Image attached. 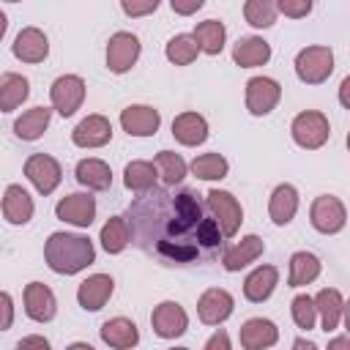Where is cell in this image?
Segmentation results:
<instances>
[{"label": "cell", "instance_id": "d6a6232c", "mask_svg": "<svg viewBox=\"0 0 350 350\" xmlns=\"http://www.w3.org/2000/svg\"><path fill=\"white\" fill-rule=\"evenodd\" d=\"M101 246L109 252V254H120L129 243H131V235H129V224L123 216H109L107 224L101 227V235H98Z\"/></svg>", "mask_w": 350, "mask_h": 350}, {"label": "cell", "instance_id": "8d00e7d4", "mask_svg": "<svg viewBox=\"0 0 350 350\" xmlns=\"http://www.w3.org/2000/svg\"><path fill=\"white\" fill-rule=\"evenodd\" d=\"M156 172L161 175L164 186H178L186 175V161L172 150H159L156 153Z\"/></svg>", "mask_w": 350, "mask_h": 350}, {"label": "cell", "instance_id": "7bdbcfd3", "mask_svg": "<svg viewBox=\"0 0 350 350\" xmlns=\"http://www.w3.org/2000/svg\"><path fill=\"white\" fill-rule=\"evenodd\" d=\"M16 350H52V347H49V342H46L44 336L33 334V336L19 339V342H16Z\"/></svg>", "mask_w": 350, "mask_h": 350}, {"label": "cell", "instance_id": "f35d334b", "mask_svg": "<svg viewBox=\"0 0 350 350\" xmlns=\"http://www.w3.org/2000/svg\"><path fill=\"white\" fill-rule=\"evenodd\" d=\"M290 312H293V320L298 328H314V320H317V312H314V301L309 295H295L293 304H290Z\"/></svg>", "mask_w": 350, "mask_h": 350}, {"label": "cell", "instance_id": "4fadbf2b", "mask_svg": "<svg viewBox=\"0 0 350 350\" xmlns=\"http://www.w3.org/2000/svg\"><path fill=\"white\" fill-rule=\"evenodd\" d=\"M55 213L60 221H68L74 227H90L96 219V197L90 194H68L55 205Z\"/></svg>", "mask_w": 350, "mask_h": 350}, {"label": "cell", "instance_id": "d6986e66", "mask_svg": "<svg viewBox=\"0 0 350 350\" xmlns=\"http://www.w3.org/2000/svg\"><path fill=\"white\" fill-rule=\"evenodd\" d=\"M112 287H115L112 276H107V273H93V276H88V279L79 284V290H77V301H79L82 309H88V312H98V309L109 301Z\"/></svg>", "mask_w": 350, "mask_h": 350}, {"label": "cell", "instance_id": "603a6c76", "mask_svg": "<svg viewBox=\"0 0 350 350\" xmlns=\"http://www.w3.org/2000/svg\"><path fill=\"white\" fill-rule=\"evenodd\" d=\"M295 211H298V191H295V186L279 183V186L273 189V194H271V202H268L271 221H273L276 227H284V224L293 221Z\"/></svg>", "mask_w": 350, "mask_h": 350}, {"label": "cell", "instance_id": "ee69618b", "mask_svg": "<svg viewBox=\"0 0 350 350\" xmlns=\"http://www.w3.org/2000/svg\"><path fill=\"white\" fill-rule=\"evenodd\" d=\"M205 350H232V347H230V336H227V331H216V334L205 342Z\"/></svg>", "mask_w": 350, "mask_h": 350}, {"label": "cell", "instance_id": "d590c367", "mask_svg": "<svg viewBox=\"0 0 350 350\" xmlns=\"http://www.w3.org/2000/svg\"><path fill=\"white\" fill-rule=\"evenodd\" d=\"M227 170H230V164L221 153H202L191 161V172L200 180H221V178H227Z\"/></svg>", "mask_w": 350, "mask_h": 350}, {"label": "cell", "instance_id": "5b68a950", "mask_svg": "<svg viewBox=\"0 0 350 350\" xmlns=\"http://www.w3.org/2000/svg\"><path fill=\"white\" fill-rule=\"evenodd\" d=\"M205 205H208V211L213 213V221L219 224L221 235H224V238H232V235L238 232L241 221H243L241 202H238L230 191H224V189H211V191L205 194Z\"/></svg>", "mask_w": 350, "mask_h": 350}, {"label": "cell", "instance_id": "484cf974", "mask_svg": "<svg viewBox=\"0 0 350 350\" xmlns=\"http://www.w3.org/2000/svg\"><path fill=\"white\" fill-rule=\"evenodd\" d=\"M262 252H265L262 238H260V235H246V238H241V243H235V246H230V249L224 252L221 265H224L227 271H241V268H246L252 260H257Z\"/></svg>", "mask_w": 350, "mask_h": 350}, {"label": "cell", "instance_id": "7c38bea8", "mask_svg": "<svg viewBox=\"0 0 350 350\" xmlns=\"http://www.w3.org/2000/svg\"><path fill=\"white\" fill-rule=\"evenodd\" d=\"M120 126L129 137H150L159 131L161 115H159V109H153L148 104H131L120 112Z\"/></svg>", "mask_w": 350, "mask_h": 350}, {"label": "cell", "instance_id": "6da1fadb", "mask_svg": "<svg viewBox=\"0 0 350 350\" xmlns=\"http://www.w3.org/2000/svg\"><path fill=\"white\" fill-rule=\"evenodd\" d=\"M131 243L170 265L211 262L221 249V230L202 216V202L191 189H148L126 211Z\"/></svg>", "mask_w": 350, "mask_h": 350}, {"label": "cell", "instance_id": "e575fe53", "mask_svg": "<svg viewBox=\"0 0 350 350\" xmlns=\"http://www.w3.org/2000/svg\"><path fill=\"white\" fill-rule=\"evenodd\" d=\"M164 55H167V60L175 63V66H189V63L197 60L200 46H197V41L191 38V33H178V36H172V38L167 41Z\"/></svg>", "mask_w": 350, "mask_h": 350}, {"label": "cell", "instance_id": "ac0fdd59", "mask_svg": "<svg viewBox=\"0 0 350 350\" xmlns=\"http://www.w3.org/2000/svg\"><path fill=\"white\" fill-rule=\"evenodd\" d=\"M14 57L22 63H41L49 55V41L38 27H22L14 38Z\"/></svg>", "mask_w": 350, "mask_h": 350}, {"label": "cell", "instance_id": "c3c4849f", "mask_svg": "<svg viewBox=\"0 0 350 350\" xmlns=\"http://www.w3.org/2000/svg\"><path fill=\"white\" fill-rule=\"evenodd\" d=\"M66 350H96L93 345H88V342H74V345H68Z\"/></svg>", "mask_w": 350, "mask_h": 350}, {"label": "cell", "instance_id": "7dc6e473", "mask_svg": "<svg viewBox=\"0 0 350 350\" xmlns=\"http://www.w3.org/2000/svg\"><path fill=\"white\" fill-rule=\"evenodd\" d=\"M293 350H317V345L309 342V339H295L293 342Z\"/></svg>", "mask_w": 350, "mask_h": 350}, {"label": "cell", "instance_id": "44dd1931", "mask_svg": "<svg viewBox=\"0 0 350 350\" xmlns=\"http://www.w3.org/2000/svg\"><path fill=\"white\" fill-rule=\"evenodd\" d=\"M172 137L180 145H189V148L202 145L208 139V120L200 112H180L172 120Z\"/></svg>", "mask_w": 350, "mask_h": 350}, {"label": "cell", "instance_id": "bcb514c9", "mask_svg": "<svg viewBox=\"0 0 350 350\" xmlns=\"http://www.w3.org/2000/svg\"><path fill=\"white\" fill-rule=\"evenodd\" d=\"M328 350H350V339H347V334H339L336 339H331V342H328Z\"/></svg>", "mask_w": 350, "mask_h": 350}, {"label": "cell", "instance_id": "7a4b0ae2", "mask_svg": "<svg viewBox=\"0 0 350 350\" xmlns=\"http://www.w3.org/2000/svg\"><path fill=\"white\" fill-rule=\"evenodd\" d=\"M44 260L55 273L71 276L85 271L96 260V249L90 238L77 232H52L44 243Z\"/></svg>", "mask_w": 350, "mask_h": 350}, {"label": "cell", "instance_id": "83f0119b", "mask_svg": "<svg viewBox=\"0 0 350 350\" xmlns=\"http://www.w3.org/2000/svg\"><path fill=\"white\" fill-rule=\"evenodd\" d=\"M74 175H77V180H79L82 186H88V189H93V191H107V189L112 186V170H109V164L101 161V159H82V161L77 164Z\"/></svg>", "mask_w": 350, "mask_h": 350}, {"label": "cell", "instance_id": "1f68e13d", "mask_svg": "<svg viewBox=\"0 0 350 350\" xmlns=\"http://www.w3.org/2000/svg\"><path fill=\"white\" fill-rule=\"evenodd\" d=\"M30 96V82L22 74H3L0 77V112L16 109Z\"/></svg>", "mask_w": 350, "mask_h": 350}, {"label": "cell", "instance_id": "b9f144b4", "mask_svg": "<svg viewBox=\"0 0 350 350\" xmlns=\"http://www.w3.org/2000/svg\"><path fill=\"white\" fill-rule=\"evenodd\" d=\"M120 8H123L129 16H139V14H150V11H156V8H159V0H148V3H129V0H123Z\"/></svg>", "mask_w": 350, "mask_h": 350}, {"label": "cell", "instance_id": "9c48e42d", "mask_svg": "<svg viewBox=\"0 0 350 350\" xmlns=\"http://www.w3.org/2000/svg\"><path fill=\"white\" fill-rule=\"evenodd\" d=\"M25 175H27V180H30L41 194H52V191L60 186V180H63L60 164H57L52 156H46V153H33V156L25 161Z\"/></svg>", "mask_w": 350, "mask_h": 350}, {"label": "cell", "instance_id": "74e56055", "mask_svg": "<svg viewBox=\"0 0 350 350\" xmlns=\"http://www.w3.org/2000/svg\"><path fill=\"white\" fill-rule=\"evenodd\" d=\"M243 16L252 27H271L276 22V5L268 0H249L243 5Z\"/></svg>", "mask_w": 350, "mask_h": 350}, {"label": "cell", "instance_id": "8992f818", "mask_svg": "<svg viewBox=\"0 0 350 350\" xmlns=\"http://www.w3.org/2000/svg\"><path fill=\"white\" fill-rule=\"evenodd\" d=\"M309 219H312V227H314L317 232L334 235V232H339V230L345 227L347 211H345V205H342L339 197H334V194H320V197L312 202V208H309Z\"/></svg>", "mask_w": 350, "mask_h": 350}, {"label": "cell", "instance_id": "836d02e7", "mask_svg": "<svg viewBox=\"0 0 350 350\" xmlns=\"http://www.w3.org/2000/svg\"><path fill=\"white\" fill-rule=\"evenodd\" d=\"M156 164L150 161H129L126 170H123V183L129 191H148L156 186Z\"/></svg>", "mask_w": 350, "mask_h": 350}, {"label": "cell", "instance_id": "2e32d148", "mask_svg": "<svg viewBox=\"0 0 350 350\" xmlns=\"http://www.w3.org/2000/svg\"><path fill=\"white\" fill-rule=\"evenodd\" d=\"M25 312L36 323H49L55 317V312H57L55 293L46 284H41V282L25 284Z\"/></svg>", "mask_w": 350, "mask_h": 350}, {"label": "cell", "instance_id": "ffe728a7", "mask_svg": "<svg viewBox=\"0 0 350 350\" xmlns=\"http://www.w3.org/2000/svg\"><path fill=\"white\" fill-rule=\"evenodd\" d=\"M232 60L241 68H254V66H265L271 60V44L260 36H243L235 41L232 46Z\"/></svg>", "mask_w": 350, "mask_h": 350}, {"label": "cell", "instance_id": "60d3db41", "mask_svg": "<svg viewBox=\"0 0 350 350\" xmlns=\"http://www.w3.org/2000/svg\"><path fill=\"white\" fill-rule=\"evenodd\" d=\"M14 323V301L8 293L0 290V331H8Z\"/></svg>", "mask_w": 350, "mask_h": 350}, {"label": "cell", "instance_id": "f1b7e54d", "mask_svg": "<svg viewBox=\"0 0 350 350\" xmlns=\"http://www.w3.org/2000/svg\"><path fill=\"white\" fill-rule=\"evenodd\" d=\"M49 118H52V109H46V107H33V109L22 112V118H16L14 134H16L19 139H25V142H33V139H38V137L46 131Z\"/></svg>", "mask_w": 350, "mask_h": 350}, {"label": "cell", "instance_id": "f6af8a7d", "mask_svg": "<svg viewBox=\"0 0 350 350\" xmlns=\"http://www.w3.org/2000/svg\"><path fill=\"white\" fill-rule=\"evenodd\" d=\"M170 5H172V11H175V14H194V11H200V8H202V0H189V3L172 0Z\"/></svg>", "mask_w": 350, "mask_h": 350}, {"label": "cell", "instance_id": "30bf717a", "mask_svg": "<svg viewBox=\"0 0 350 350\" xmlns=\"http://www.w3.org/2000/svg\"><path fill=\"white\" fill-rule=\"evenodd\" d=\"M139 57V38L134 33H115L107 44V68L112 74H126Z\"/></svg>", "mask_w": 350, "mask_h": 350}, {"label": "cell", "instance_id": "5bb4252c", "mask_svg": "<svg viewBox=\"0 0 350 350\" xmlns=\"http://www.w3.org/2000/svg\"><path fill=\"white\" fill-rule=\"evenodd\" d=\"M232 306H235V301H232V295H230L227 290L211 287V290H205V293L200 295V301H197V314H200V320H202L205 325H219V323H224V320L232 314Z\"/></svg>", "mask_w": 350, "mask_h": 350}, {"label": "cell", "instance_id": "4dcf8cb0", "mask_svg": "<svg viewBox=\"0 0 350 350\" xmlns=\"http://www.w3.org/2000/svg\"><path fill=\"white\" fill-rule=\"evenodd\" d=\"M317 276H320V260L312 252H295L290 257V276H287L290 287L312 284Z\"/></svg>", "mask_w": 350, "mask_h": 350}, {"label": "cell", "instance_id": "3957f363", "mask_svg": "<svg viewBox=\"0 0 350 350\" xmlns=\"http://www.w3.org/2000/svg\"><path fill=\"white\" fill-rule=\"evenodd\" d=\"M290 131H293L295 145H301V148H306V150H317V148H323V145L328 142V137H331L328 118H325L323 112H317V109L298 112V115L293 118Z\"/></svg>", "mask_w": 350, "mask_h": 350}, {"label": "cell", "instance_id": "ab89813d", "mask_svg": "<svg viewBox=\"0 0 350 350\" xmlns=\"http://www.w3.org/2000/svg\"><path fill=\"white\" fill-rule=\"evenodd\" d=\"M273 5H276V11H282L284 16H293V19H301L312 11V0H279Z\"/></svg>", "mask_w": 350, "mask_h": 350}, {"label": "cell", "instance_id": "ba28073f", "mask_svg": "<svg viewBox=\"0 0 350 350\" xmlns=\"http://www.w3.org/2000/svg\"><path fill=\"white\" fill-rule=\"evenodd\" d=\"M282 98V85L271 77H252L246 82V109L257 118L268 115Z\"/></svg>", "mask_w": 350, "mask_h": 350}, {"label": "cell", "instance_id": "681fc988", "mask_svg": "<svg viewBox=\"0 0 350 350\" xmlns=\"http://www.w3.org/2000/svg\"><path fill=\"white\" fill-rule=\"evenodd\" d=\"M5 27H8V19H5V14L0 11V38L5 36Z\"/></svg>", "mask_w": 350, "mask_h": 350}, {"label": "cell", "instance_id": "9a60e30c", "mask_svg": "<svg viewBox=\"0 0 350 350\" xmlns=\"http://www.w3.org/2000/svg\"><path fill=\"white\" fill-rule=\"evenodd\" d=\"M71 139L79 148H101L112 139V123L104 115H88L74 126Z\"/></svg>", "mask_w": 350, "mask_h": 350}, {"label": "cell", "instance_id": "7402d4cb", "mask_svg": "<svg viewBox=\"0 0 350 350\" xmlns=\"http://www.w3.org/2000/svg\"><path fill=\"white\" fill-rule=\"evenodd\" d=\"M276 284H279V271L273 265H260L243 279V295L252 304H262L265 298H271Z\"/></svg>", "mask_w": 350, "mask_h": 350}, {"label": "cell", "instance_id": "4316f807", "mask_svg": "<svg viewBox=\"0 0 350 350\" xmlns=\"http://www.w3.org/2000/svg\"><path fill=\"white\" fill-rule=\"evenodd\" d=\"M98 334H101V339H104L109 347H115V350H129V347H134V345L139 342L137 325H134L131 320H126V317H112V320H107Z\"/></svg>", "mask_w": 350, "mask_h": 350}, {"label": "cell", "instance_id": "277c9868", "mask_svg": "<svg viewBox=\"0 0 350 350\" xmlns=\"http://www.w3.org/2000/svg\"><path fill=\"white\" fill-rule=\"evenodd\" d=\"M334 71V52L328 46H306L295 55V74L306 85H320Z\"/></svg>", "mask_w": 350, "mask_h": 350}, {"label": "cell", "instance_id": "8fae6325", "mask_svg": "<svg viewBox=\"0 0 350 350\" xmlns=\"http://www.w3.org/2000/svg\"><path fill=\"white\" fill-rule=\"evenodd\" d=\"M150 325H153V334L161 336V339H175V336H183L186 328H189V317L183 312L180 304L175 301H164L153 309L150 314Z\"/></svg>", "mask_w": 350, "mask_h": 350}, {"label": "cell", "instance_id": "d4e9b609", "mask_svg": "<svg viewBox=\"0 0 350 350\" xmlns=\"http://www.w3.org/2000/svg\"><path fill=\"white\" fill-rule=\"evenodd\" d=\"M3 216L11 224H27L33 219V197L19 183H11L5 189V194H3Z\"/></svg>", "mask_w": 350, "mask_h": 350}, {"label": "cell", "instance_id": "f546056e", "mask_svg": "<svg viewBox=\"0 0 350 350\" xmlns=\"http://www.w3.org/2000/svg\"><path fill=\"white\" fill-rule=\"evenodd\" d=\"M191 38L197 41L200 52H205V55H219V52L224 49L227 30H224V25H221L219 19H205V22H200V25L194 27Z\"/></svg>", "mask_w": 350, "mask_h": 350}, {"label": "cell", "instance_id": "cb8c5ba5", "mask_svg": "<svg viewBox=\"0 0 350 350\" xmlns=\"http://www.w3.org/2000/svg\"><path fill=\"white\" fill-rule=\"evenodd\" d=\"M312 301H314V312H320L323 331H325V334L336 331V328H339V320H342V314H345V298H342V293L334 290V287H325V290H320Z\"/></svg>", "mask_w": 350, "mask_h": 350}, {"label": "cell", "instance_id": "e0dca14e", "mask_svg": "<svg viewBox=\"0 0 350 350\" xmlns=\"http://www.w3.org/2000/svg\"><path fill=\"white\" fill-rule=\"evenodd\" d=\"M243 350H268L279 339V328L265 317H249L238 331Z\"/></svg>", "mask_w": 350, "mask_h": 350}, {"label": "cell", "instance_id": "52a82bcc", "mask_svg": "<svg viewBox=\"0 0 350 350\" xmlns=\"http://www.w3.org/2000/svg\"><path fill=\"white\" fill-rule=\"evenodd\" d=\"M49 98H52V107L68 118L79 109L82 98H85V79L77 77V74H66V77H57L49 88Z\"/></svg>", "mask_w": 350, "mask_h": 350}, {"label": "cell", "instance_id": "f907efd6", "mask_svg": "<svg viewBox=\"0 0 350 350\" xmlns=\"http://www.w3.org/2000/svg\"><path fill=\"white\" fill-rule=\"evenodd\" d=\"M170 350H189V347H170Z\"/></svg>", "mask_w": 350, "mask_h": 350}]
</instances>
